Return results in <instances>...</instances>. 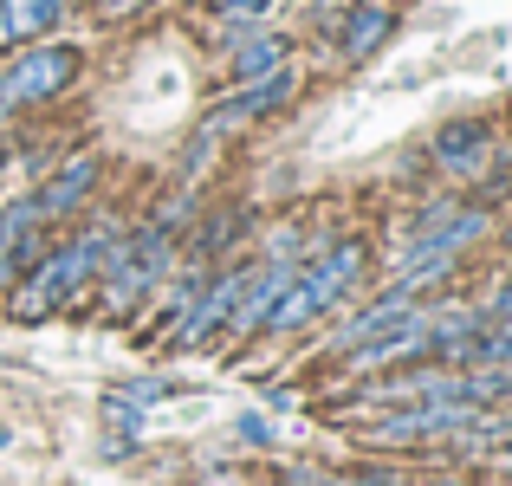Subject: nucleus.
<instances>
[{
	"instance_id": "obj_1",
	"label": "nucleus",
	"mask_w": 512,
	"mask_h": 486,
	"mask_svg": "<svg viewBox=\"0 0 512 486\" xmlns=\"http://www.w3.org/2000/svg\"><path fill=\"white\" fill-rule=\"evenodd\" d=\"M111 247H117L111 227H91V234H78V240H65V247L39 253V260L20 273V286L7 292V299H13V318H46V312H59L65 299H78V292L104 273Z\"/></svg>"
},
{
	"instance_id": "obj_2",
	"label": "nucleus",
	"mask_w": 512,
	"mask_h": 486,
	"mask_svg": "<svg viewBox=\"0 0 512 486\" xmlns=\"http://www.w3.org/2000/svg\"><path fill=\"white\" fill-rule=\"evenodd\" d=\"M169 247H175V227H163V221H150L143 234L117 240L111 260H104V273H98L104 279V312L124 318L137 299H150L156 279L169 273Z\"/></svg>"
},
{
	"instance_id": "obj_3",
	"label": "nucleus",
	"mask_w": 512,
	"mask_h": 486,
	"mask_svg": "<svg viewBox=\"0 0 512 486\" xmlns=\"http://www.w3.org/2000/svg\"><path fill=\"white\" fill-rule=\"evenodd\" d=\"M72 78H78V46H59V39H33V52H20V59L0 72V98H7V111H26V104L59 98Z\"/></svg>"
},
{
	"instance_id": "obj_4",
	"label": "nucleus",
	"mask_w": 512,
	"mask_h": 486,
	"mask_svg": "<svg viewBox=\"0 0 512 486\" xmlns=\"http://www.w3.org/2000/svg\"><path fill=\"white\" fill-rule=\"evenodd\" d=\"M357 279H363V240H331V247H318L312 260L299 266V286L312 292L318 312L344 305L350 292H357Z\"/></svg>"
},
{
	"instance_id": "obj_5",
	"label": "nucleus",
	"mask_w": 512,
	"mask_h": 486,
	"mask_svg": "<svg viewBox=\"0 0 512 486\" xmlns=\"http://www.w3.org/2000/svg\"><path fill=\"white\" fill-rule=\"evenodd\" d=\"M467 422H474V402H409L402 415L376 422V441H454Z\"/></svg>"
},
{
	"instance_id": "obj_6",
	"label": "nucleus",
	"mask_w": 512,
	"mask_h": 486,
	"mask_svg": "<svg viewBox=\"0 0 512 486\" xmlns=\"http://www.w3.org/2000/svg\"><path fill=\"white\" fill-rule=\"evenodd\" d=\"M240 286H247V273H221L214 279L208 292H195V299H188V312L175 318V344H208L214 331H221L227 318H234V299H240Z\"/></svg>"
},
{
	"instance_id": "obj_7",
	"label": "nucleus",
	"mask_w": 512,
	"mask_h": 486,
	"mask_svg": "<svg viewBox=\"0 0 512 486\" xmlns=\"http://www.w3.org/2000/svg\"><path fill=\"white\" fill-rule=\"evenodd\" d=\"M487 156H493V130L480 124V117H461V124H448V130L435 137V162H441L448 175H474Z\"/></svg>"
},
{
	"instance_id": "obj_8",
	"label": "nucleus",
	"mask_w": 512,
	"mask_h": 486,
	"mask_svg": "<svg viewBox=\"0 0 512 486\" xmlns=\"http://www.w3.org/2000/svg\"><path fill=\"white\" fill-rule=\"evenodd\" d=\"M91 182H98V156L85 150V156H72V162H65V169L33 195L39 214H46V221H59V214H78V208H85V195H91Z\"/></svg>"
},
{
	"instance_id": "obj_9",
	"label": "nucleus",
	"mask_w": 512,
	"mask_h": 486,
	"mask_svg": "<svg viewBox=\"0 0 512 486\" xmlns=\"http://www.w3.org/2000/svg\"><path fill=\"white\" fill-rule=\"evenodd\" d=\"M65 20V0H0V46H33Z\"/></svg>"
},
{
	"instance_id": "obj_10",
	"label": "nucleus",
	"mask_w": 512,
	"mask_h": 486,
	"mask_svg": "<svg viewBox=\"0 0 512 486\" xmlns=\"http://www.w3.org/2000/svg\"><path fill=\"white\" fill-rule=\"evenodd\" d=\"M409 312H415V299H409V292H396V286H389L383 299H370L357 318H344V324H338V350H357L363 337L389 331V324H396V318H409Z\"/></svg>"
},
{
	"instance_id": "obj_11",
	"label": "nucleus",
	"mask_w": 512,
	"mask_h": 486,
	"mask_svg": "<svg viewBox=\"0 0 512 486\" xmlns=\"http://www.w3.org/2000/svg\"><path fill=\"white\" fill-rule=\"evenodd\" d=\"M389 26H396V13H389L383 0H357V7L344 13V52L350 59H370V52L389 39Z\"/></svg>"
},
{
	"instance_id": "obj_12",
	"label": "nucleus",
	"mask_w": 512,
	"mask_h": 486,
	"mask_svg": "<svg viewBox=\"0 0 512 486\" xmlns=\"http://www.w3.org/2000/svg\"><path fill=\"white\" fill-rule=\"evenodd\" d=\"M273 65H286V39L247 26V33L234 39V72H240V85H247V78H260V72H273Z\"/></svg>"
},
{
	"instance_id": "obj_13",
	"label": "nucleus",
	"mask_w": 512,
	"mask_h": 486,
	"mask_svg": "<svg viewBox=\"0 0 512 486\" xmlns=\"http://www.w3.org/2000/svg\"><path fill=\"white\" fill-rule=\"evenodd\" d=\"M39 227H46L39 201H13V208H0V253L33 247V240H39Z\"/></svg>"
},
{
	"instance_id": "obj_14",
	"label": "nucleus",
	"mask_w": 512,
	"mask_h": 486,
	"mask_svg": "<svg viewBox=\"0 0 512 486\" xmlns=\"http://www.w3.org/2000/svg\"><path fill=\"white\" fill-rule=\"evenodd\" d=\"M208 7H221L227 26H253V20H266V13H273V0H208Z\"/></svg>"
},
{
	"instance_id": "obj_15",
	"label": "nucleus",
	"mask_w": 512,
	"mask_h": 486,
	"mask_svg": "<svg viewBox=\"0 0 512 486\" xmlns=\"http://www.w3.org/2000/svg\"><path fill=\"white\" fill-rule=\"evenodd\" d=\"M169 389H175L169 376H143V383H130V389H124V402H163Z\"/></svg>"
},
{
	"instance_id": "obj_16",
	"label": "nucleus",
	"mask_w": 512,
	"mask_h": 486,
	"mask_svg": "<svg viewBox=\"0 0 512 486\" xmlns=\"http://www.w3.org/2000/svg\"><path fill=\"white\" fill-rule=\"evenodd\" d=\"M487 324H512V279H500L493 286V299H487V312H480Z\"/></svg>"
},
{
	"instance_id": "obj_17",
	"label": "nucleus",
	"mask_w": 512,
	"mask_h": 486,
	"mask_svg": "<svg viewBox=\"0 0 512 486\" xmlns=\"http://www.w3.org/2000/svg\"><path fill=\"white\" fill-rule=\"evenodd\" d=\"M240 441H253V448H266V441H273V428H266L260 415H240Z\"/></svg>"
},
{
	"instance_id": "obj_18",
	"label": "nucleus",
	"mask_w": 512,
	"mask_h": 486,
	"mask_svg": "<svg viewBox=\"0 0 512 486\" xmlns=\"http://www.w3.org/2000/svg\"><path fill=\"white\" fill-rule=\"evenodd\" d=\"M91 7L104 13V20H124V13H137V7H150V0H91Z\"/></svg>"
},
{
	"instance_id": "obj_19",
	"label": "nucleus",
	"mask_w": 512,
	"mask_h": 486,
	"mask_svg": "<svg viewBox=\"0 0 512 486\" xmlns=\"http://www.w3.org/2000/svg\"><path fill=\"white\" fill-rule=\"evenodd\" d=\"M500 467H506V474H512V441H500Z\"/></svg>"
},
{
	"instance_id": "obj_20",
	"label": "nucleus",
	"mask_w": 512,
	"mask_h": 486,
	"mask_svg": "<svg viewBox=\"0 0 512 486\" xmlns=\"http://www.w3.org/2000/svg\"><path fill=\"white\" fill-rule=\"evenodd\" d=\"M454 486V480H448ZM461 486H512V480H461Z\"/></svg>"
},
{
	"instance_id": "obj_21",
	"label": "nucleus",
	"mask_w": 512,
	"mask_h": 486,
	"mask_svg": "<svg viewBox=\"0 0 512 486\" xmlns=\"http://www.w3.org/2000/svg\"><path fill=\"white\" fill-rule=\"evenodd\" d=\"M506 253H512V227H506Z\"/></svg>"
}]
</instances>
